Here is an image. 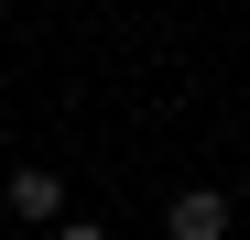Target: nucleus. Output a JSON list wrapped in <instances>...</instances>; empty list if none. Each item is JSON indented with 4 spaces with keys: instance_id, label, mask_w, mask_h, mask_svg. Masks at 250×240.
Segmentation results:
<instances>
[{
    "instance_id": "obj_1",
    "label": "nucleus",
    "mask_w": 250,
    "mask_h": 240,
    "mask_svg": "<svg viewBox=\"0 0 250 240\" xmlns=\"http://www.w3.org/2000/svg\"><path fill=\"white\" fill-rule=\"evenodd\" d=\"M163 229L174 240H229V186H185L174 208H163Z\"/></svg>"
},
{
    "instance_id": "obj_2",
    "label": "nucleus",
    "mask_w": 250,
    "mask_h": 240,
    "mask_svg": "<svg viewBox=\"0 0 250 240\" xmlns=\"http://www.w3.org/2000/svg\"><path fill=\"white\" fill-rule=\"evenodd\" d=\"M0 196H11V218H22V229H65V175H33V164H22Z\"/></svg>"
},
{
    "instance_id": "obj_3",
    "label": "nucleus",
    "mask_w": 250,
    "mask_h": 240,
    "mask_svg": "<svg viewBox=\"0 0 250 240\" xmlns=\"http://www.w3.org/2000/svg\"><path fill=\"white\" fill-rule=\"evenodd\" d=\"M55 240H109V229H98V218H65V229H55Z\"/></svg>"
}]
</instances>
